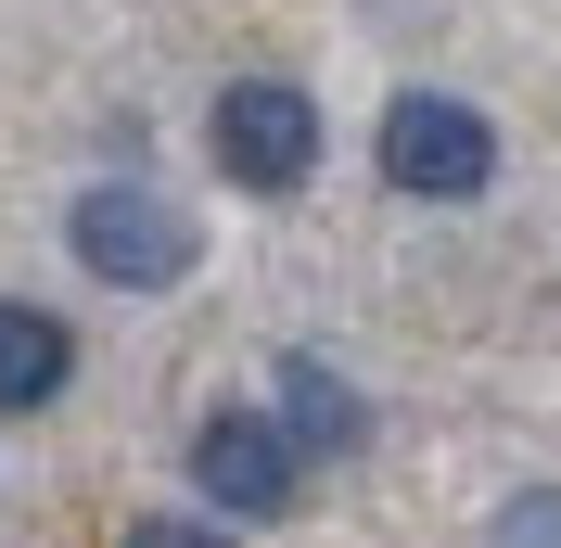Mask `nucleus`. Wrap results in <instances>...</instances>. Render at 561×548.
<instances>
[{"mask_svg": "<svg viewBox=\"0 0 561 548\" xmlns=\"http://www.w3.org/2000/svg\"><path fill=\"white\" fill-rule=\"evenodd\" d=\"M65 242H77V269L115 281V294H179V281H192V255H205L192 205H179V192H153V179H90V192L65 205Z\"/></svg>", "mask_w": 561, "mask_h": 548, "instance_id": "f257e3e1", "label": "nucleus"}, {"mask_svg": "<svg viewBox=\"0 0 561 548\" xmlns=\"http://www.w3.org/2000/svg\"><path fill=\"white\" fill-rule=\"evenodd\" d=\"M370 153H383V179L409 205H472L497 179V128L459 103V90H396L383 128H370Z\"/></svg>", "mask_w": 561, "mask_h": 548, "instance_id": "f03ea898", "label": "nucleus"}, {"mask_svg": "<svg viewBox=\"0 0 561 548\" xmlns=\"http://www.w3.org/2000/svg\"><path fill=\"white\" fill-rule=\"evenodd\" d=\"M192 484H205L230 523L307 511V459H294V434H280L268 409H205V421H192Z\"/></svg>", "mask_w": 561, "mask_h": 548, "instance_id": "20e7f679", "label": "nucleus"}, {"mask_svg": "<svg viewBox=\"0 0 561 548\" xmlns=\"http://www.w3.org/2000/svg\"><path fill=\"white\" fill-rule=\"evenodd\" d=\"M280 434H294V459H357L370 446V396H357L319 344H280Z\"/></svg>", "mask_w": 561, "mask_h": 548, "instance_id": "39448f33", "label": "nucleus"}, {"mask_svg": "<svg viewBox=\"0 0 561 548\" xmlns=\"http://www.w3.org/2000/svg\"><path fill=\"white\" fill-rule=\"evenodd\" d=\"M128 548H230V523H192V511H140Z\"/></svg>", "mask_w": 561, "mask_h": 548, "instance_id": "6e6552de", "label": "nucleus"}, {"mask_svg": "<svg viewBox=\"0 0 561 548\" xmlns=\"http://www.w3.org/2000/svg\"><path fill=\"white\" fill-rule=\"evenodd\" d=\"M65 383H77V332L51 307H26V294H0V421L51 409Z\"/></svg>", "mask_w": 561, "mask_h": 548, "instance_id": "423d86ee", "label": "nucleus"}, {"mask_svg": "<svg viewBox=\"0 0 561 548\" xmlns=\"http://www.w3.org/2000/svg\"><path fill=\"white\" fill-rule=\"evenodd\" d=\"M485 548H561V484H524V498H497Z\"/></svg>", "mask_w": 561, "mask_h": 548, "instance_id": "0eeeda50", "label": "nucleus"}, {"mask_svg": "<svg viewBox=\"0 0 561 548\" xmlns=\"http://www.w3.org/2000/svg\"><path fill=\"white\" fill-rule=\"evenodd\" d=\"M205 140H217V179L230 192H307L319 167V103L294 77H230L205 103Z\"/></svg>", "mask_w": 561, "mask_h": 548, "instance_id": "7ed1b4c3", "label": "nucleus"}]
</instances>
